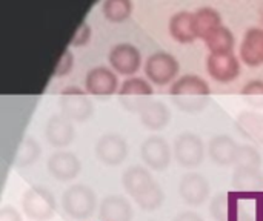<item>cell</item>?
Masks as SVG:
<instances>
[{
	"instance_id": "cell-1",
	"label": "cell",
	"mask_w": 263,
	"mask_h": 221,
	"mask_svg": "<svg viewBox=\"0 0 263 221\" xmlns=\"http://www.w3.org/2000/svg\"><path fill=\"white\" fill-rule=\"evenodd\" d=\"M122 186L128 197H131L143 212H154L165 202L163 189L145 166H129L122 174Z\"/></svg>"
},
{
	"instance_id": "cell-2",
	"label": "cell",
	"mask_w": 263,
	"mask_h": 221,
	"mask_svg": "<svg viewBox=\"0 0 263 221\" xmlns=\"http://www.w3.org/2000/svg\"><path fill=\"white\" fill-rule=\"evenodd\" d=\"M168 94L179 111L185 114H200L210 103L211 88L203 77L185 74L171 85Z\"/></svg>"
},
{
	"instance_id": "cell-3",
	"label": "cell",
	"mask_w": 263,
	"mask_h": 221,
	"mask_svg": "<svg viewBox=\"0 0 263 221\" xmlns=\"http://www.w3.org/2000/svg\"><path fill=\"white\" fill-rule=\"evenodd\" d=\"M62 209L72 220H88L97 209V195L83 183L71 185L62 195Z\"/></svg>"
},
{
	"instance_id": "cell-4",
	"label": "cell",
	"mask_w": 263,
	"mask_h": 221,
	"mask_svg": "<svg viewBox=\"0 0 263 221\" xmlns=\"http://www.w3.org/2000/svg\"><path fill=\"white\" fill-rule=\"evenodd\" d=\"M60 114L72 123H83L94 114V103L89 94L80 86L69 85L59 95Z\"/></svg>"
},
{
	"instance_id": "cell-5",
	"label": "cell",
	"mask_w": 263,
	"mask_h": 221,
	"mask_svg": "<svg viewBox=\"0 0 263 221\" xmlns=\"http://www.w3.org/2000/svg\"><path fill=\"white\" fill-rule=\"evenodd\" d=\"M22 212L31 221H49L57 211V203L52 192L43 186H31L20 200Z\"/></svg>"
},
{
	"instance_id": "cell-6",
	"label": "cell",
	"mask_w": 263,
	"mask_h": 221,
	"mask_svg": "<svg viewBox=\"0 0 263 221\" xmlns=\"http://www.w3.org/2000/svg\"><path fill=\"white\" fill-rule=\"evenodd\" d=\"M180 71L179 60L166 51L153 52L143 65L145 77L154 86H166L177 80Z\"/></svg>"
},
{
	"instance_id": "cell-7",
	"label": "cell",
	"mask_w": 263,
	"mask_h": 221,
	"mask_svg": "<svg viewBox=\"0 0 263 221\" xmlns=\"http://www.w3.org/2000/svg\"><path fill=\"white\" fill-rule=\"evenodd\" d=\"M173 155L182 168H197L205 160V143L194 132H182L174 140Z\"/></svg>"
},
{
	"instance_id": "cell-8",
	"label": "cell",
	"mask_w": 263,
	"mask_h": 221,
	"mask_svg": "<svg viewBox=\"0 0 263 221\" xmlns=\"http://www.w3.org/2000/svg\"><path fill=\"white\" fill-rule=\"evenodd\" d=\"M153 95H154V89L151 83L146 78L137 75L123 80L117 92L120 105L133 114H137L140 108L148 100H151Z\"/></svg>"
},
{
	"instance_id": "cell-9",
	"label": "cell",
	"mask_w": 263,
	"mask_h": 221,
	"mask_svg": "<svg viewBox=\"0 0 263 221\" xmlns=\"http://www.w3.org/2000/svg\"><path fill=\"white\" fill-rule=\"evenodd\" d=\"M128 142L117 132H106L94 145L96 158L105 166H120L128 157Z\"/></svg>"
},
{
	"instance_id": "cell-10",
	"label": "cell",
	"mask_w": 263,
	"mask_h": 221,
	"mask_svg": "<svg viewBox=\"0 0 263 221\" xmlns=\"http://www.w3.org/2000/svg\"><path fill=\"white\" fill-rule=\"evenodd\" d=\"M140 158L143 165L156 172L168 169L173 160V151L170 143L160 135H149L140 146Z\"/></svg>"
},
{
	"instance_id": "cell-11",
	"label": "cell",
	"mask_w": 263,
	"mask_h": 221,
	"mask_svg": "<svg viewBox=\"0 0 263 221\" xmlns=\"http://www.w3.org/2000/svg\"><path fill=\"white\" fill-rule=\"evenodd\" d=\"M108 63L116 74L123 77H136L142 66V54L133 43H117L108 54Z\"/></svg>"
},
{
	"instance_id": "cell-12",
	"label": "cell",
	"mask_w": 263,
	"mask_h": 221,
	"mask_svg": "<svg viewBox=\"0 0 263 221\" xmlns=\"http://www.w3.org/2000/svg\"><path fill=\"white\" fill-rule=\"evenodd\" d=\"M119 88V77L108 66H96L85 77V91L92 97H111Z\"/></svg>"
},
{
	"instance_id": "cell-13",
	"label": "cell",
	"mask_w": 263,
	"mask_h": 221,
	"mask_svg": "<svg viewBox=\"0 0 263 221\" xmlns=\"http://www.w3.org/2000/svg\"><path fill=\"white\" fill-rule=\"evenodd\" d=\"M179 195L188 206H202L211 195L210 182L199 172H188L180 178Z\"/></svg>"
},
{
	"instance_id": "cell-14",
	"label": "cell",
	"mask_w": 263,
	"mask_h": 221,
	"mask_svg": "<svg viewBox=\"0 0 263 221\" xmlns=\"http://www.w3.org/2000/svg\"><path fill=\"white\" fill-rule=\"evenodd\" d=\"M46 169L57 182H71L79 177L82 171V162L71 151H57L46 160Z\"/></svg>"
},
{
	"instance_id": "cell-15",
	"label": "cell",
	"mask_w": 263,
	"mask_h": 221,
	"mask_svg": "<svg viewBox=\"0 0 263 221\" xmlns=\"http://www.w3.org/2000/svg\"><path fill=\"white\" fill-rule=\"evenodd\" d=\"M206 72L219 83H230L240 75V62L234 54H210L206 57Z\"/></svg>"
},
{
	"instance_id": "cell-16",
	"label": "cell",
	"mask_w": 263,
	"mask_h": 221,
	"mask_svg": "<svg viewBox=\"0 0 263 221\" xmlns=\"http://www.w3.org/2000/svg\"><path fill=\"white\" fill-rule=\"evenodd\" d=\"M45 138L52 148L63 151V148H68L76 140L74 123L62 114L51 115L45 125Z\"/></svg>"
},
{
	"instance_id": "cell-17",
	"label": "cell",
	"mask_w": 263,
	"mask_h": 221,
	"mask_svg": "<svg viewBox=\"0 0 263 221\" xmlns=\"http://www.w3.org/2000/svg\"><path fill=\"white\" fill-rule=\"evenodd\" d=\"M240 145L227 134L214 135L208 143V155L214 165L219 166H236Z\"/></svg>"
},
{
	"instance_id": "cell-18",
	"label": "cell",
	"mask_w": 263,
	"mask_h": 221,
	"mask_svg": "<svg viewBox=\"0 0 263 221\" xmlns=\"http://www.w3.org/2000/svg\"><path fill=\"white\" fill-rule=\"evenodd\" d=\"M239 55L250 68L263 66V28L253 26L243 34Z\"/></svg>"
},
{
	"instance_id": "cell-19",
	"label": "cell",
	"mask_w": 263,
	"mask_h": 221,
	"mask_svg": "<svg viewBox=\"0 0 263 221\" xmlns=\"http://www.w3.org/2000/svg\"><path fill=\"white\" fill-rule=\"evenodd\" d=\"M137 115L140 118V123L146 129L154 131V132L165 129L170 125V122H171V111H170V108L162 100H156V98L148 100L140 108Z\"/></svg>"
},
{
	"instance_id": "cell-20",
	"label": "cell",
	"mask_w": 263,
	"mask_h": 221,
	"mask_svg": "<svg viewBox=\"0 0 263 221\" xmlns=\"http://www.w3.org/2000/svg\"><path fill=\"white\" fill-rule=\"evenodd\" d=\"M100 221H133V205L123 195H106L99 205Z\"/></svg>"
},
{
	"instance_id": "cell-21",
	"label": "cell",
	"mask_w": 263,
	"mask_h": 221,
	"mask_svg": "<svg viewBox=\"0 0 263 221\" xmlns=\"http://www.w3.org/2000/svg\"><path fill=\"white\" fill-rule=\"evenodd\" d=\"M168 31L173 40H176L177 43H182V45L193 43L196 38H199L197 29H196L194 12L179 11L173 14L168 22Z\"/></svg>"
},
{
	"instance_id": "cell-22",
	"label": "cell",
	"mask_w": 263,
	"mask_h": 221,
	"mask_svg": "<svg viewBox=\"0 0 263 221\" xmlns=\"http://www.w3.org/2000/svg\"><path fill=\"white\" fill-rule=\"evenodd\" d=\"M236 128L247 140L263 146V112L242 111L236 117Z\"/></svg>"
},
{
	"instance_id": "cell-23",
	"label": "cell",
	"mask_w": 263,
	"mask_h": 221,
	"mask_svg": "<svg viewBox=\"0 0 263 221\" xmlns=\"http://www.w3.org/2000/svg\"><path fill=\"white\" fill-rule=\"evenodd\" d=\"M231 185L240 192H263V172L260 168L236 166L231 175Z\"/></svg>"
},
{
	"instance_id": "cell-24",
	"label": "cell",
	"mask_w": 263,
	"mask_h": 221,
	"mask_svg": "<svg viewBox=\"0 0 263 221\" xmlns=\"http://www.w3.org/2000/svg\"><path fill=\"white\" fill-rule=\"evenodd\" d=\"M196 18V29L199 38L205 40L213 31L222 26V15L213 6H202L194 12Z\"/></svg>"
},
{
	"instance_id": "cell-25",
	"label": "cell",
	"mask_w": 263,
	"mask_h": 221,
	"mask_svg": "<svg viewBox=\"0 0 263 221\" xmlns=\"http://www.w3.org/2000/svg\"><path fill=\"white\" fill-rule=\"evenodd\" d=\"M205 45L210 51V54H233L236 38L230 28L220 26L216 31H213L205 40Z\"/></svg>"
},
{
	"instance_id": "cell-26",
	"label": "cell",
	"mask_w": 263,
	"mask_h": 221,
	"mask_svg": "<svg viewBox=\"0 0 263 221\" xmlns=\"http://www.w3.org/2000/svg\"><path fill=\"white\" fill-rule=\"evenodd\" d=\"M237 209V195L219 192L211 200V217L214 221H233Z\"/></svg>"
},
{
	"instance_id": "cell-27",
	"label": "cell",
	"mask_w": 263,
	"mask_h": 221,
	"mask_svg": "<svg viewBox=\"0 0 263 221\" xmlns=\"http://www.w3.org/2000/svg\"><path fill=\"white\" fill-rule=\"evenodd\" d=\"M40 155H42V148H40L39 142L34 137L28 135L20 142V145L17 148V152L14 157V165L17 168H29L39 162Z\"/></svg>"
},
{
	"instance_id": "cell-28",
	"label": "cell",
	"mask_w": 263,
	"mask_h": 221,
	"mask_svg": "<svg viewBox=\"0 0 263 221\" xmlns=\"http://www.w3.org/2000/svg\"><path fill=\"white\" fill-rule=\"evenodd\" d=\"M102 14L111 23H123L133 14L131 0H105L102 3Z\"/></svg>"
},
{
	"instance_id": "cell-29",
	"label": "cell",
	"mask_w": 263,
	"mask_h": 221,
	"mask_svg": "<svg viewBox=\"0 0 263 221\" xmlns=\"http://www.w3.org/2000/svg\"><path fill=\"white\" fill-rule=\"evenodd\" d=\"M242 98L253 108L263 109V80L254 78L250 80L240 91Z\"/></svg>"
},
{
	"instance_id": "cell-30",
	"label": "cell",
	"mask_w": 263,
	"mask_h": 221,
	"mask_svg": "<svg viewBox=\"0 0 263 221\" xmlns=\"http://www.w3.org/2000/svg\"><path fill=\"white\" fill-rule=\"evenodd\" d=\"M263 163L262 154L257 148L251 145H240L239 157L236 166H247V168H260Z\"/></svg>"
},
{
	"instance_id": "cell-31",
	"label": "cell",
	"mask_w": 263,
	"mask_h": 221,
	"mask_svg": "<svg viewBox=\"0 0 263 221\" xmlns=\"http://www.w3.org/2000/svg\"><path fill=\"white\" fill-rule=\"evenodd\" d=\"M74 54L71 49H65L62 52V55L59 57L57 60V65L54 68V77L55 78H62V77H66L68 74H71L72 68H74Z\"/></svg>"
},
{
	"instance_id": "cell-32",
	"label": "cell",
	"mask_w": 263,
	"mask_h": 221,
	"mask_svg": "<svg viewBox=\"0 0 263 221\" xmlns=\"http://www.w3.org/2000/svg\"><path fill=\"white\" fill-rule=\"evenodd\" d=\"M91 35H92V29L89 26L88 22H82L80 26L76 29L72 38L69 40V46L71 48H83L89 43L91 40Z\"/></svg>"
},
{
	"instance_id": "cell-33",
	"label": "cell",
	"mask_w": 263,
	"mask_h": 221,
	"mask_svg": "<svg viewBox=\"0 0 263 221\" xmlns=\"http://www.w3.org/2000/svg\"><path fill=\"white\" fill-rule=\"evenodd\" d=\"M0 221H23V218L14 206H3L0 211Z\"/></svg>"
},
{
	"instance_id": "cell-34",
	"label": "cell",
	"mask_w": 263,
	"mask_h": 221,
	"mask_svg": "<svg viewBox=\"0 0 263 221\" xmlns=\"http://www.w3.org/2000/svg\"><path fill=\"white\" fill-rule=\"evenodd\" d=\"M233 221H257V217H256V214L253 211L243 209L239 205V198H237V209H236V215H234Z\"/></svg>"
},
{
	"instance_id": "cell-35",
	"label": "cell",
	"mask_w": 263,
	"mask_h": 221,
	"mask_svg": "<svg viewBox=\"0 0 263 221\" xmlns=\"http://www.w3.org/2000/svg\"><path fill=\"white\" fill-rule=\"evenodd\" d=\"M173 221H205L202 218L200 214L194 212V211H183V212H179Z\"/></svg>"
},
{
	"instance_id": "cell-36",
	"label": "cell",
	"mask_w": 263,
	"mask_h": 221,
	"mask_svg": "<svg viewBox=\"0 0 263 221\" xmlns=\"http://www.w3.org/2000/svg\"><path fill=\"white\" fill-rule=\"evenodd\" d=\"M259 17H260V22L263 23V5L259 8Z\"/></svg>"
}]
</instances>
